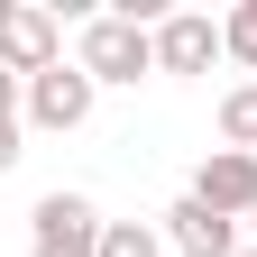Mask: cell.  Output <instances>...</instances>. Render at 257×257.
Returning <instances> with one entry per match:
<instances>
[{"mask_svg": "<svg viewBox=\"0 0 257 257\" xmlns=\"http://www.w3.org/2000/svg\"><path fill=\"white\" fill-rule=\"evenodd\" d=\"M74 64L92 83H147L156 74V28H138V19H119V10H101V19H83V46H74Z\"/></svg>", "mask_w": 257, "mask_h": 257, "instance_id": "obj_1", "label": "cell"}, {"mask_svg": "<svg viewBox=\"0 0 257 257\" xmlns=\"http://www.w3.org/2000/svg\"><path fill=\"white\" fill-rule=\"evenodd\" d=\"M101 202L92 193H74V184H55V193H37V211H28V257H101Z\"/></svg>", "mask_w": 257, "mask_h": 257, "instance_id": "obj_2", "label": "cell"}, {"mask_svg": "<svg viewBox=\"0 0 257 257\" xmlns=\"http://www.w3.org/2000/svg\"><path fill=\"white\" fill-rule=\"evenodd\" d=\"M92 101H101V83L83 74V64H55V74H37L28 83V128H46V138H74V128L92 119Z\"/></svg>", "mask_w": 257, "mask_h": 257, "instance_id": "obj_3", "label": "cell"}, {"mask_svg": "<svg viewBox=\"0 0 257 257\" xmlns=\"http://www.w3.org/2000/svg\"><path fill=\"white\" fill-rule=\"evenodd\" d=\"M0 64H10L19 83L55 74V64H64V28H55V10H37V0H10V19H0Z\"/></svg>", "mask_w": 257, "mask_h": 257, "instance_id": "obj_4", "label": "cell"}, {"mask_svg": "<svg viewBox=\"0 0 257 257\" xmlns=\"http://www.w3.org/2000/svg\"><path fill=\"white\" fill-rule=\"evenodd\" d=\"M193 202H211L220 220H257V156H239V147H211L202 166H193Z\"/></svg>", "mask_w": 257, "mask_h": 257, "instance_id": "obj_5", "label": "cell"}, {"mask_svg": "<svg viewBox=\"0 0 257 257\" xmlns=\"http://www.w3.org/2000/svg\"><path fill=\"white\" fill-rule=\"evenodd\" d=\"M156 230H166V257H239V248H248L239 220H220L211 202H193V193H175Z\"/></svg>", "mask_w": 257, "mask_h": 257, "instance_id": "obj_6", "label": "cell"}, {"mask_svg": "<svg viewBox=\"0 0 257 257\" xmlns=\"http://www.w3.org/2000/svg\"><path fill=\"white\" fill-rule=\"evenodd\" d=\"M220 55H230L220 19H202V10H166L156 19V74H211Z\"/></svg>", "mask_w": 257, "mask_h": 257, "instance_id": "obj_7", "label": "cell"}, {"mask_svg": "<svg viewBox=\"0 0 257 257\" xmlns=\"http://www.w3.org/2000/svg\"><path fill=\"white\" fill-rule=\"evenodd\" d=\"M220 147H239V156H257V74H239L230 92H220Z\"/></svg>", "mask_w": 257, "mask_h": 257, "instance_id": "obj_8", "label": "cell"}, {"mask_svg": "<svg viewBox=\"0 0 257 257\" xmlns=\"http://www.w3.org/2000/svg\"><path fill=\"white\" fill-rule=\"evenodd\" d=\"M101 257H166V230H156V220H110Z\"/></svg>", "mask_w": 257, "mask_h": 257, "instance_id": "obj_9", "label": "cell"}, {"mask_svg": "<svg viewBox=\"0 0 257 257\" xmlns=\"http://www.w3.org/2000/svg\"><path fill=\"white\" fill-rule=\"evenodd\" d=\"M220 46H230V64H248V74H257V0H239V10L220 19Z\"/></svg>", "mask_w": 257, "mask_h": 257, "instance_id": "obj_10", "label": "cell"}, {"mask_svg": "<svg viewBox=\"0 0 257 257\" xmlns=\"http://www.w3.org/2000/svg\"><path fill=\"white\" fill-rule=\"evenodd\" d=\"M19 110H28V83H19V74H10V64H0V128H28V119H19Z\"/></svg>", "mask_w": 257, "mask_h": 257, "instance_id": "obj_11", "label": "cell"}, {"mask_svg": "<svg viewBox=\"0 0 257 257\" xmlns=\"http://www.w3.org/2000/svg\"><path fill=\"white\" fill-rule=\"evenodd\" d=\"M19 138H28V128H0V175H10V166H19V156H28Z\"/></svg>", "mask_w": 257, "mask_h": 257, "instance_id": "obj_12", "label": "cell"}, {"mask_svg": "<svg viewBox=\"0 0 257 257\" xmlns=\"http://www.w3.org/2000/svg\"><path fill=\"white\" fill-rule=\"evenodd\" d=\"M0 19H10V0H0Z\"/></svg>", "mask_w": 257, "mask_h": 257, "instance_id": "obj_13", "label": "cell"}, {"mask_svg": "<svg viewBox=\"0 0 257 257\" xmlns=\"http://www.w3.org/2000/svg\"><path fill=\"white\" fill-rule=\"evenodd\" d=\"M248 230H257V220H248ZM248 248H257V239H248Z\"/></svg>", "mask_w": 257, "mask_h": 257, "instance_id": "obj_14", "label": "cell"}, {"mask_svg": "<svg viewBox=\"0 0 257 257\" xmlns=\"http://www.w3.org/2000/svg\"><path fill=\"white\" fill-rule=\"evenodd\" d=\"M239 257H257V248H239Z\"/></svg>", "mask_w": 257, "mask_h": 257, "instance_id": "obj_15", "label": "cell"}]
</instances>
